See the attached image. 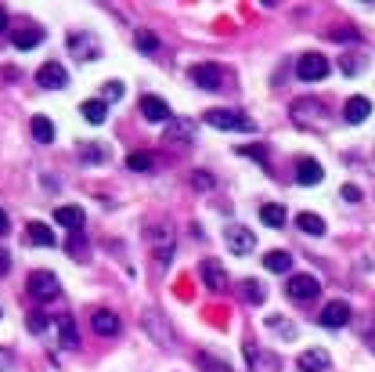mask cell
<instances>
[{
	"label": "cell",
	"mask_w": 375,
	"mask_h": 372,
	"mask_svg": "<svg viewBox=\"0 0 375 372\" xmlns=\"http://www.w3.org/2000/svg\"><path fill=\"white\" fill-rule=\"evenodd\" d=\"M267 325H270V329H278L282 336L296 340V325H293V322H282V318H267Z\"/></svg>",
	"instance_id": "cell-32"
},
{
	"label": "cell",
	"mask_w": 375,
	"mask_h": 372,
	"mask_svg": "<svg viewBox=\"0 0 375 372\" xmlns=\"http://www.w3.org/2000/svg\"><path fill=\"white\" fill-rule=\"evenodd\" d=\"M29 131H33V137H36L40 144H51V141H54V123H51L47 116H33V119H29Z\"/></svg>",
	"instance_id": "cell-23"
},
{
	"label": "cell",
	"mask_w": 375,
	"mask_h": 372,
	"mask_svg": "<svg viewBox=\"0 0 375 372\" xmlns=\"http://www.w3.org/2000/svg\"><path fill=\"white\" fill-rule=\"evenodd\" d=\"M127 167H130L134 174H148V170H152V156H148V152H134V156L127 159Z\"/></svg>",
	"instance_id": "cell-31"
},
{
	"label": "cell",
	"mask_w": 375,
	"mask_h": 372,
	"mask_svg": "<svg viewBox=\"0 0 375 372\" xmlns=\"http://www.w3.org/2000/svg\"><path fill=\"white\" fill-rule=\"evenodd\" d=\"M26 239H29L33 246H54V232L47 228L44 221H33L29 228H26Z\"/></svg>",
	"instance_id": "cell-25"
},
{
	"label": "cell",
	"mask_w": 375,
	"mask_h": 372,
	"mask_svg": "<svg viewBox=\"0 0 375 372\" xmlns=\"http://www.w3.org/2000/svg\"><path fill=\"white\" fill-rule=\"evenodd\" d=\"M263 267H267V271H275V275H285L289 267H293V253H285V250L267 253V257H263Z\"/></svg>",
	"instance_id": "cell-26"
},
{
	"label": "cell",
	"mask_w": 375,
	"mask_h": 372,
	"mask_svg": "<svg viewBox=\"0 0 375 372\" xmlns=\"http://www.w3.org/2000/svg\"><path fill=\"white\" fill-rule=\"evenodd\" d=\"M242 297L249 300V304H263V297H267V289L257 282V278H245L242 282Z\"/></svg>",
	"instance_id": "cell-29"
},
{
	"label": "cell",
	"mask_w": 375,
	"mask_h": 372,
	"mask_svg": "<svg viewBox=\"0 0 375 372\" xmlns=\"http://www.w3.org/2000/svg\"><path fill=\"white\" fill-rule=\"evenodd\" d=\"M54 325H58V340H61V347H66V350H76V347H79V336H76V322H72V315H58Z\"/></svg>",
	"instance_id": "cell-19"
},
{
	"label": "cell",
	"mask_w": 375,
	"mask_h": 372,
	"mask_svg": "<svg viewBox=\"0 0 375 372\" xmlns=\"http://www.w3.org/2000/svg\"><path fill=\"white\" fill-rule=\"evenodd\" d=\"M79 112H83V119H87V123H94V127H101V123L109 119V105H105V98H91V101H83Z\"/></svg>",
	"instance_id": "cell-20"
},
{
	"label": "cell",
	"mask_w": 375,
	"mask_h": 372,
	"mask_svg": "<svg viewBox=\"0 0 375 372\" xmlns=\"http://www.w3.org/2000/svg\"><path fill=\"white\" fill-rule=\"evenodd\" d=\"M188 76H192V84L202 87V91H217L224 84V69L213 66V61H199V66L188 69Z\"/></svg>",
	"instance_id": "cell-7"
},
{
	"label": "cell",
	"mask_w": 375,
	"mask_h": 372,
	"mask_svg": "<svg viewBox=\"0 0 375 372\" xmlns=\"http://www.w3.org/2000/svg\"><path fill=\"white\" fill-rule=\"evenodd\" d=\"M11 44H15L18 51H33V47H40V44H44V29H40V26L15 29V33H11Z\"/></svg>",
	"instance_id": "cell-15"
},
{
	"label": "cell",
	"mask_w": 375,
	"mask_h": 372,
	"mask_svg": "<svg viewBox=\"0 0 375 372\" xmlns=\"http://www.w3.org/2000/svg\"><path fill=\"white\" fill-rule=\"evenodd\" d=\"M206 123L217 131H238V134H253L257 131V119H249L238 109H210L206 112Z\"/></svg>",
	"instance_id": "cell-2"
},
{
	"label": "cell",
	"mask_w": 375,
	"mask_h": 372,
	"mask_svg": "<svg viewBox=\"0 0 375 372\" xmlns=\"http://www.w3.org/2000/svg\"><path fill=\"white\" fill-rule=\"evenodd\" d=\"M91 325H94L98 336H116V333H119V318H116L112 311H94Z\"/></svg>",
	"instance_id": "cell-21"
},
{
	"label": "cell",
	"mask_w": 375,
	"mask_h": 372,
	"mask_svg": "<svg viewBox=\"0 0 375 372\" xmlns=\"http://www.w3.org/2000/svg\"><path fill=\"white\" fill-rule=\"evenodd\" d=\"M296 224H300L303 235H325V221H321L318 214H300Z\"/></svg>",
	"instance_id": "cell-27"
},
{
	"label": "cell",
	"mask_w": 375,
	"mask_h": 372,
	"mask_svg": "<svg viewBox=\"0 0 375 372\" xmlns=\"http://www.w3.org/2000/svg\"><path fill=\"white\" fill-rule=\"evenodd\" d=\"M141 112H144V119H152V123H170L174 119L170 105H166L159 94H144L141 98Z\"/></svg>",
	"instance_id": "cell-12"
},
{
	"label": "cell",
	"mask_w": 375,
	"mask_h": 372,
	"mask_svg": "<svg viewBox=\"0 0 375 372\" xmlns=\"http://www.w3.org/2000/svg\"><path fill=\"white\" fill-rule=\"evenodd\" d=\"M242 156H249V159H260V163H267V149L263 144H245V149H238Z\"/></svg>",
	"instance_id": "cell-33"
},
{
	"label": "cell",
	"mask_w": 375,
	"mask_h": 372,
	"mask_svg": "<svg viewBox=\"0 0 375 372\" xmlns=\"http://www.w3.org/2000/svg\"><path fill=\"white\" fill-rule=\"evenodd\" d=\"M368 112H372V101L361 98V94H353L346 105H343V119H346V123H365Z\"/></svg>",
	"instance_id": "cell-17"
},
{
	"label": "cell",
	"mask_w": 375,
	"mask_h": 372,
	"mask_svg": "<svg viewBox=\"0 0 375 372\" xmlns=\"http://www.w3.org/2000/svg\"><path fill=\"white\" fill-rule=\"evenodd\" d=\"M346 202H361V188H358V184H343V192H339Z\"/></svg>",
	"instance_id": "cell-37"
},
{
	"label": "cell",
	"mask_w": 375,
	"mask_h": 372,
	"mask_svg": "<svg viewBox=\"0 0 375 372\" xmlns=\"http://www.w3.org/2000/svg\"><path fill=\"white\" fill-rule=\"evenodd\" d=\"M224 242H227V253L235 257H249L257 250V235L245 228V224H227L224 228Z\"/></svg>",
	"instance_id": "cell-3"
},
{
	"label": "cell",
	"mask_w": 375,
	"mask_h": 372,
	"mask_svg": "<svg viewBox=\"0 0 375 372\" xmlns=\"http://www.w3.org/2000/svg\"><path fill=\"white\" fill-rule=\"evenodd\" d=\"M285 293H289V300L307 304V300H314L321 293V282L314 275H293V278L285 282Z\"/></svg>",
	"instance_id": "cell-6"
},
{
	"label": "cell",
	"mask_w": 375,
	"mask_h": 372,
	"mask_svg": "<svg viewBox=\"0 0 375 372\" xmlns=\"http://www.w3.org/2000/svg\"><path fill=\"white\" fill-rule=\"evenodd\" d=\"M4 29H8V11L0 8V33H4Z\"/></svg>",
	"instance_id": "cell-44"
},
{
	"label": "cell",
	"mask_w": 375,
	"mask_h": 372,
	"mask_svg": "<svg viewBox=\"0 0 375 372\" xmlns=\"http://www.w3.org/2000/svg\"><path fill=\"white\" fill-rule=\"evenodd\" d=\"M199 275H202L206 289H213V293H224V289H227V271L220 267V260H202Z\"/></svg>",
	"instance_id": "cell-11"
},
{
	"label": "cell",
	"mask_w": 375,
	"mask_h": 372,
	"mask_svg": "<svg viewBox=\"0 0 375 372\" xmlns=\"http://www.w3.org/2000/svg\"><path fill=\"white\" fill-rule=\"evenodd\" d=\"M325 177V167L318 159H300V167H296V181L303 184V188H310V184H321Z\"/></svg>",
	"instance_id": "cell-16"
},
{
	"label": "cell",
	"mask_w": 375,
	"mask_h": 372,
	"mask_svg": "<svg viewBox=\"0 0 375 372\" xmlns=\"http://www.w3.org/2000/svg\"><path fill=\"white\" fill-rule=\"evenodd\" d=\"M328 365H332V358H328V350H325V347L303 350V355L296 358V369H300V372H325Z\"/></svg>",
	"instance_id": "cell-13"
},
{
	"label": "cell",
	"mask_w": 375,
	"mask_h": 372,
	"mask_svg": "<svg viewBox=\"0 0 375 372\" xmlns=\"http://www.w3.org/2000/svg\"><path fill=\"white\" fill-rule=\"evenodd\" d=\"M26 289H29V297H33V300H54V297L61 293V282H58V275H54V271H33Z\"/></svg>",
	"instance_id": "cell-5"
},
{
	"label": "cell",
	"mask_w": 375,
	"mask_h": 372,
	"mask_svg": "<svg viewBox=\"0 0 375 372\" xmlns=\"http://www.w3.org/2000/svg\"><path fill=\"white\" fill-rule=\"evenodd\" d=\"M44 329H47V315L33 311V315H29V333H44Z\"/></svg>",
	"instance_id": "cell-35"
},
{
	"label": "cell",
	"mask_w": 375,
	"mask_h": 372,
	"mask_svg": "<svg viewBox=\"0 0 375 372\" xmlns=\"http://www.w3.org/2000/svg\"><path fill=\"white\" fill-rule=\"evenodd\" d=\"M339 69H343L346 76H353V73L361 69V58H343V61H339Z\"/></svg>",
	"instance_id": "cell-38"
},
{
	"label": "cell",
	"mask_w": 375,
	"mask_h": 372,
	"mask_svg": "<svg viewBox=\"0 0 375 372\" xmlns=\"http://www.w3.org/2000/svg\"><path fill=\"white\" fill-rule=\"evenodd\" d=\"M69 250H72V257H83V250H87V242H79V232H72V239H69Z\"/></svg>",
	"instance_id": "cell-40"
},
{
	"label": "cell",
	"mask_w": 375,
	"mask_h": 372,
	"mask_svg": "<svg viewBox=\"0 0 375 372\" xmlns=\"http://www.w3.org/2000/svg\"><path fill=\"white\" fill-rule=\"evenodd\" d=\"M8 232H11V221H8L4 210H0V235H8Z\"/></svg>",
	"instance_id": "cell-43"
},
{
	"label": "cell",
	"mask_w": 375,
	"mask_h": 372,
	"mask_svg": "<svg viewBox=\"0 0 375 372\" xmlns=\"http://www.w3.org/2000/svg\"><path fill=\"white\" fill-rule=\"evenodd\" d=\"M293 123L303 127V131H328L332 112L321 105V101H314V98H300L293 105Z\"/></svg>",
	"instance_id": "cell-1"
},
{
	"label": "cell",
	"mask_w": 375,
	"mask_h": 372,
	"mask_svg": "<svg viewBox=\"0 0 375 372\" xmlns=\"http://www.w3.org/2000/svg\"><path fill=\"white\" fill-rule=\"evenodd\" d=\"M192 137H195V119H177L174 116L170 123H166V134H162L166 144H174V149H188Z\"/></svg>",
	"instance_id": "cell-8"
},
{
	"label": "cell",
	"mask_w": 375,
	"mask_h": 372,
	"mask_svg": "<svg viewBox=\"0 0 375 372\" xmlns=\"http://www.w3.org/2000/svg\"><path fill=\"white\" fill-rule=\"evenodd\" d=\"M0 271H8V257H0Z\"/></svg>",
	"instance_id": "cell-45"
},
{
	"label": "cell",
	"mask_w": 375,
	"mask_h": 372,
	"mask_svg": "<svg viewBox=\"0 0 375 372\" xmlns=\"http://www.w3.org/2000/svg\"><path fill=\"white\" fill-rule=\"evenodd\" d=\"M144 235H148V242H155V253H174V232H170V224H152Z\"/></svg>",
	"instance_id": "cell-18"
},
{
	"label": "cell",
	"mask_w": 375,
	"mask_h": 372,
	"mask_svg": "<svg viewBox=\"0 0 375 372\" xmlns=\"http://www.w3.org/2000/svg\"><path fill=\"white\" fill-rule=\"evenodd\" d=\"M328 36L332 40H358V33H353V29H332Z\"/></svg>",
	"instance_id": "cell-41"
},
{
	"label": "cell",
	"mask_w": 375,
	"mask_h": 372,
	"mask_svg": "<svg viewBox=\"0 0 375 372\" xmlns=\"http://www.w3.org/2000/svg\"><path fill=\"white\" fill-rule=\"evenodd\" d=\"M192 184H195V188H213V181L206 177V174H195V177H192Z\"/></svg>",
	"instance_id": "cell-42"
},
{
	"label": "cell",
	"mask_w": 375,
	"mask_h": 372,
	"mask_svg": "<svg viewBox=\"0 0 375 372\" xmlns=\"http://www.w3.org/2000/svg\"><path fill=\"white\" fill-rule=\"evenodd\" d=\"M11 365H15V355L8 347H0V372H11Z\"/></svg>",
	"instance_id": "cell-39"
},
{
	"label": "cell",
	"mask_w": 375,
	"mask_h": 372,
	"mask_svg": "<svg viewBox=\"0 0 375 372\" xmlns=\"http://www.w3.org/2000/svg\"><path fill=\"white\" fill-rule=\"evenodd\" d=\"M79 156L87 163H101V159H109L112 152L105 149V144H79Z\"/></svg>",
	"instance_id": "cell-30"
},
{
	"label": "cell",
	"mask_w": 375,
	"mask_h": 372,
	"mask_svg": "<svg viewBox=\"0 0 375 372\" xmlns=\"http://www.w3.org/2000/svg\"><path fill=\"white\" fill-rule=\"evenodd\" d=\"M69 47H72V54L83 61V58H101V44H98V36L94 33H72L69 36Z\"/></svg>",
	"instance_id": "cell-10"
},
{
	"label": "cell",
	"mask_w": 375,
	"mask_h": 372,
	"mask_svg": "<svg viewBox=\"0 0 375 372\" xmlns=\"http://www.w3.org/2000/svg\"><path fill=\"white\" fill-rule=\"evenodd\" d=\"M260 221L267 224V228H285V206L263 202V206H260Z\"/></svg>",
	"instance_id": "cell-24"
},
{
	"label": "cell",
	"mask_w": 375,
	"mask_h": 372,
	"mask_svg": "<svg viewBox=\"0 0 375 372\" xmlns=\"http://www.w3.org/2000/svg\"><path fill=\"white\" fill-rule=\"evenodd\" d=\"M346 322H350V304H343V300H332L321 311V325L325 329H343Z\"/></svg>",
	"instance_id": "cell-14"
},
{
	"label": "cell",
	"mask_w": 375,
	"mask_h": 372,
	"mask_svg": "<svg viewBox=\"0 0 375 372\" xmlns=\"http://www.w3.org/2000/svg\"><path fill=\"white\" fill-rule=\"evenodd\" d=\"M101 94H105V101H119L123 98V84H119V80H112V84H105V91H101Z\"/></svg>",
	"instance_id": "cell-36"
},
{
	"label": "cell",
	"mask_w": 375,
	"mask_h": 372,
	"mask_svg": "<svg viewBox=\"0 0 375 372\" xmlns=\"http://www.w3.org/2000/svg\"><path fill=\"white\" fill-rule=\"evenodd\" d=\"M54 221L66 224L69 232H79V228H83V210H79V206H58V210H54Z\"/></svg>",
	"instance_id": "cell-22"
},
{
	"label": "cell",
	"mask_w": 375,
	"mask_h": 372,
	"mask_svg": "<svg viewBox=\"0 0 375 372\" xmlns=\"http://www.w3.org/2000/svg\"><path fill=\"white\" fill-rule=\"evenodd\" d=\"M36 84L44 91H61L69 84V73H66V66H58V61H44V66L36 69Z\"/></svg>",
	"instance_id": "cell-9"
},
{
	"label": "cell",
	"mask_w": 375,
	"mask_h": 372,
	"mask_svg": "<svg viewBox=\"0 0 375 372\" xmlns=\"http://www.w3.org/2000/svg\"><path fill=\"white\" fill-rule=\"evenodd\" d=\"M134 44H137L141 54H155V51H159V36L148 33V29H137V33H134Z\"/></svg>",
	"instance_id": "cell-28"
},
{
	"label": "cell",
	"mask_w": 375,
	"mask_h": 372,
	"mask_svg": "<svg viewBox=\"0 0 375 372\" xmlns=\"http://www.w3.org/2000/svg\"><path fill=\"white\" fill-rule=\"evenodd\" d=\"M199 365H210L206 372H231V365H224V362H213L210 355H199Z\"/></svg>",
	"instance_id": "cell-34"
},
{
	"label": "cell",
	"mask_w": 375,
	"mask_h": 372,
	"mask_svg": "<svg viewBox=\"0 0 375 372\" xmlns=\"http://www.w3.org/2000/svg\"><path fill=\"white\" fill-rule=\"evenodd\" d=\"M296 76L303 80V84H314V80H325V76H328V58H325V54H318V51H307V54H300V61H296Z\"/></svg>",
	"instance_id": "cell-4"
}]
</instances>
